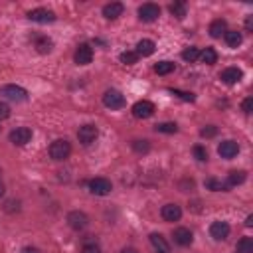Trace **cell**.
<instances>
[{"mask_svg":"<svg viewBox=\"0 0 253 253\" xmlns=\"http://www.w3.org/2000/svg\"><path fill=\"white\" fill-rule=\"evenodd\" d=\"M69 154H71V144H69V140L57 138V140L51 142V146H49V156H51L53 160H65Z\"/></svg>","mask_w":253,"mask_h":253,"instance_id":"obj_1","label":"cell"},{"mask_svg":"<svg viewBox=\"0 0 253 253\" xmlns=\"http://www.w3.org/2000/svg\"><path fill=\"white\" fill-rule=\"evenodd\" d=\"M103 105H105L107 109H111V111L123 109V107H125V95H123L121 91H117V89H107V91L103 93Z\"/></svg>","mask_w":253,"mask_h":253,"instance_id":"obj_2","label":"cell"},{"mask_svg":"<svg viewBox=\"0 0 253 253\" xmlns=\"http://www.w3.org/2000/svg\"><path fill=\"white\" fill-rule=\"evenodd\" d=\"M0 95L6 97V99H10V101H16V103H22V101L28 99V91L24 87L12 85V83L10 85H2L0 87Z\"/></svg>","mask_w":253,"mask_h":253,"instance_id":"obj_3","label":"cell"},{"mask_svg":"<svg viewBox=\"0 0 253 253\" xmlns=\"http://www.w3.org/2000/svg\"><path fill=\"white\" fill-rule=\"evenodd\" d=\"M67 223H69L71 229L83 231V229L89 225V217H87V213H83V211H79V210H73V211L67 213Z\"/></svg>","mask_w":253,"mask_h":253,"instance_id":"obj_4","label":"cell"},{"mask_svg":"<svg viewBox=\"0 0 253 253\" xmlns=\"http://www.w3.org/2000/svg\"><path fill=\"white\" fill-rule=\"evenodd\" d=\"M97 134H99V130H97V126L91 125V123L79 126V130H77V138H79V142H81L83 146H89L91 142H95Z\"/></svg>","mask_w":253,"mask_h":253,"instance_id":"obj_5","label":"cell"},{"mask_svg":"<svg viewBox=\"0 0 253 253\" xmlns=\"http://www.w3.org/2000/svg\"><path fill=\"white\" fill-rule=\"evenodd\" d=\"M160 16V6L158 4H152V2H146L138 8V18L140 22H154L156 18Z\"/></svg>","mask_w":253,"mask_h":253,"instance_id":"obj_6","label":"cell"},{"mask_svg":"<svg viewBox=\"0 0 253 253\" xmlns=\"http://www.w3.org/2000/svg\"><path fill=\"white\" fill-rule=\"evenodd\" d=\"M73 59H75L77 65H89L93 61V47L89 43H79L77 49H75Z\"/></svg>","mask_w":253,"mask_h":253,"instance_id":"obj_7","label":"cell"},{"mask_svg":"<svg viewBox=\"0 0 253 253\" xmlns=\"http://www.w3.org/2000/svg\"><path fill=\"white\" fill-rule=\"evenodd\" d=\"M89 190L95 196H107L113 190V184L107 178H93V180H89Z\"/></svg>","mask_w":253,"mask_h":253,"instance_id":"obj_8","label":"cell"},{"mask_svg":"<svg viewBox=\"0 0 253 253\" xmlns=\"http://www.w3.org/2000/svg\"><path fill=\"white\" fill-rule=\"evenodd\" d=\"M32 140V128L28 126H18L10 132V142H14L16 146H24Z\"/></svg>","mask_w":253,"mask_h":253,"instance_id":"obj_9","label":"cell"},{"mask_svg":"<svg viewBox=\"0 0 253 253\" xmlns=\"http://www.w3.org/2000/svg\"><path fill=\"white\" fill-rule=\"evenodd\" d=\"M132 115L136 119H148V117L154 115V105L150 101H144V99L142 101H136L132 105Z\"/></svg>","mask_w":253,"mask_h":253,"instance_id":"obj_10","label":"cell"},{"mask_svg":"<svg viewBox=\"0 0 253 253\" xmlns=\"http://www.w3.org/2000/svg\"><path fill=\"white\" fill-rule=\"evenodd\" d=\"M28 18L32 22H38V24H49L55 20V14L51 10H45V8H36L32 12H28Z\"/></svg>","mask_w":253,"mask_h":253,"instance_id":"obj_11","label":"cell"},{"mask_svg":"<svg viewBox=\"0 0 253 253\" xmlns=\"http://www.w3.org/2000/svg\"><path fill=\"white\" fill-rule=\"evenodd\" d=\"M210 235L215 239V241H223L227 235H229V223L227 221H213L210 225Z\"/></svg>","mask_w":253,"mask_h":253,"instance_id":"obj_12","label":"cell"},{"mask_svg":"<svg viewBox=\"0 0 253 253\" xmlns=\"http://www.w3.org/2000/svg\"><path fill=\"white\" fill-rule=\"evenodd\" d=\"M237 152H239V144L235 140H223L217 146V154L221 158H233V156H237Z\"/></svg>","mask_w":253,"mask_h":253,"instance_id":"obj_13","label":"cell"},{"mask_svg":"<svg viewBox=\"0 0 253 253\" xmlns=\"http://www.w3.org/2000/svg\"><path fill=\"white\" fill-rule=\"evenodd\" d=\"M241 77H243V71H241L239 67H225V69L219 73V79H221L223 83H227V85L237 83Z\"/></svg>","mask_w":253,"mask_h":253,"instance_id":"obj_14","label":"cell"},{"mask_svg":"<svg viewBox=\"0 0 253 253\" xmlns=\"http://www.w3.org/2000/svg\"><path fill=\"white\" fill-rule=\"evenodd\" d=\"M160 213H162V217L166 221H178L182 217V208L178 204H166V206H162Z\"/></svg>","mask_w":253,"mask_h":253,"instance_id":"obj_15","label":"cell"},{"mask_svg":"<svg viewBox=\"0 0 253 253\" xmlns=\"http://www.w3.org/2000/svg\"><path fill=\"white\" fill-rule=\"evenodd\" d=\"M174 241L178 245H182V247H188V245H192L194 235H192V231L188 227H178V229H174Z\"/></svg>","mask_w":253,"mask_h":253,"instance_id":"obj_16","label":"cell"},{"mask_svg":"<svg viewBox=\"0 0 253 253\" xmlns=\"http://www.w3.org/2000/svg\"><path fill=\"white\" fill-rule=\"evenodd\" d=\"M123 10H125V6L121 2H111V4H105L103 6V16L107 20H117L123 14Z\"/></svg>","mask_w":253,"mask_h":253,"instance_id":"obj_17","label":"cell"},{"mask_svg":"<svg viewBox=\"0 0 253 253\" xmlns=\"http://www.w3.org/2000/svg\"><path fill=\"white\" fill-rule=\"evenodd\" d=\"M154 49H156V43L152 42V40H140L138 43H136V55L138 57H148V55H152L154 53Z\"/></svg>","mask_w":253,"mask_h":253,"instance_id":"obj_18","label":"cell"},{"mask_svg":"<svg viewBox=\"0 0 253 253\" xmlns=\"http://www.w3.org/2000/svg\"><path fill=\"white\" fill-rule=\"evenodd\" d=\"M150 243L156 249V253H170V245L160 233H150Z\"/></svg>","mask_w":253,"mask_h":253,"instance_id":"obj_19","label":"cell"},{"mask_svg":"<svg viewBox=\"0 0 253 253\" xmlns=\"http://www.w3.org/2000/svg\"><path fill=\"white\" fill-rule=\"evenodd\" d=\"M210 36L211 38H221L225 32H227V24H225V20H221V18H217V20H213L211 24H210Z\"/></svg>","mask_w":253,"mask_h":253,"instance_id":"obj_20","label":"cell"},{"mask_svg":"<svg viewBox=\"0 0 253 253\" xmlns=\"http://www.w3.org/2000/svg\"><path fill=\"white\" fill-rule=\"evenodd\" d=\"M34 45H36V49H38L40 53H49L51 47H53V42H51L47 36H36V38H34Z\"/></svg>","mask_w":253,"mask_h":253,"instance_id":"obj_21","label":"cell"},{"mask_svg":"<svg viewBox=\"0 0 253 253\" xmlns=\"http://www.w3.org/2000/svg\"><path fill=\"white\" fill-rule=\"evenodd\" d=\"M223 38H225V43H227L229 47H237V45H241V42H243L241 32H235V30H227V32L223 34Z\"/></svg>","mask_w":253,"mask_h":253,"instance_id":"obj_22","label":"cell"},{"mask_svg":"<svg viewBox=\"0 0 253 253\" xmlns=\"http://www.w3.org/2000/svg\"><path fill=\"white\" fill-rule=\"evenodd\" d=\"M202 63H206V65H213L215 61H217V51L213 49V47H206L204 51H200V57H198Z\"/></svg>","mask_w":253,"mask_h":253,"instance_id":"obj_23","label":"cell"},{"mask_svg":"<svg viewBox=\"0 0 253 253\" xmlns=\"http://www.w3.org/2000/svg\"><path fill=\"white\" fill-rule=\"evenodd\" d=\"M245 178H247V174L243 172V170H231L229 174H227V186H237V184H243L245 182Z\"/></svg>","mask_w":253,"mask_h":253,"instance_id":"obj_24","label":"cell"},{"mask_svg":"<svg viewBox=\"0 0 253 253\" xmlns=\"http://www.w3.org/2000/svg\"><path fill=\"white\" fill-rule=\"evenodd\" d=\"M206 188L211 190V192H227L229 186H227L225 182L217 180V178H208V180H206Z\"/></svg>","mask_w":253,"mask_h":253,"instance_id":"obj_25","label":"cell"},{"mask_svg":"<svg viewBox=\"0 0 253 253\" xmlns=\"http://www.w3.org/2000/svg\"><path fill=\"white\" fill-rule=\"evenodd\" d=\"M168 10H170L172 16H176L178 20H182V18L186 16V2H172V4L168 6Z\"/></svg>","mask_w":253,"mask_h":253,"instance_id":"obj_26","label":"cell"},{"mask_svg":"<svg viewBox=\"0 0 253 253\" xmlns=\"http://www.w3.org/2000/svg\"><path fill=\"white\" fill-rule=\"evenodd\" d=\"M154 71H156L158 75H168V73L174 71V63H172V61H158V63L154 65Z\"/></svg>","mask_w":253,"mask_h":253,"instance_id":"obj_27","label":"cell"},{"mask_svg":"<svg viewBox=\"0 0 253 253\" xmlns=\"http://www.w3.org/2000/svg\"><path fill=\"white\" fill-rule=\"evenodd\" d=\"M154 130H156V132H166V134H174V132L178 130V125H176V123H158V125L154 126Z\"/></svg>","mask_w":253,"mask_h":253,"instance_id":"obj_28","label":"cell"},{"mask_svg":"<svg viewBox=\"0 0 253 253\" xmlns=\"http://www.w3.org/2000/svg\"><path fill=\"white\" fill-rule=\"evenodd\" d=\"M237 251L239 253H253V239L251 237H241L237 243Z\"/></svg>","mask_w":253,"mask_h":253,"instance_id":"obj_29","label":"cell"},{"mask_svg":"<svg viewBox=\"0 0 253 253\" xmlns=\"http://www.w3.org/2000/svg\"><path fill=\"white\" fill-rule=\"evenodd\" d=\"M132 150L136 152V154H146L148 150H150V144H148V140H134L132 142Z\"/></svg>","mask_w":253,"mask_h":253,"instance_id":"obj_30","label":"cell"},{"mask_svg":"<svg viewBox=\"0 0 253 253\" xmlns=\"http://www.w3.org/2000/svg\"><path fill=\"white\" fill-rule=\"evenodd\" d=\"M200 57V51H198V47H186L184 51H182V59H186V61H196Z\"/></svg>","mask_w":253,"mask_h":253,"instance_id":"obj_31","label":"cell"},{"mask_svg":"<svg viewBox=\"0 0 253 253\" xmlns=\"http://www.w3.org/2000/svg\"><path fill=\"white\" fill-rule=\"evenodd\" d=\"M136 59H138L136 51H123V53H121V61H123V63H126V65L136 63Z\"/></svg>","mask_w":253,"mask_h":253,"instance_id":"obj_32","label":"cell"},{"mask_svg":"<svg viewBox=\"0 0 253 253\" xmlns=\"http://www.w3.org/2000/svg\"><path fill=\"white\" fill-rule=\"evenodd\" d=\"M192 152H194V156H196V160H200V162H204V160H208V152H206V148H204V146H200V144H196V146L192 148Z\"/></svg>","mask_w":253,"mask_h":253,"instance_id":"obj_33","label":"cell"},{"mask_svg":"<svg viewBox=\"0 0 253 253\" xmlns=\"http://www.w3.org/2000/svg\"><path fill=\"white\" fill-rule=\"evenodd\" d=\"M200 134H202L204 138H211V136H215V134H217V126L208 125V126H204V128L200 130Z\"/></svg>","mask_w":253,"mask_h":253,"instance_id":"obj_34","label":"cell"},{"mask_svg":"<svg viewBox=\"0 0 253 253\" xmlns=\"http://www.w3.org/2000/svg\"><path fill=\"white\" fill-rule=\"evenodd\" d=\"M241 111H243L245 115H249V113L253 111V97H247V99H243V103H241Z\"/></svg>","mask_w":253,"mask_h":253,"instance_id":"obj_35","label":"cell"},{"mask_svg":"<svg viewBox=\"0 0 253 253\" xmlns=\"http://www.w3.org/2000/svg\"><path fill=\"white\" fill-rule=\"evenodd\" d=\"M174 95H178L180 99H184V101H194V93H188V91H178V89H170Z\"/></svg>","mask_w":253,"mask_h":253,"instance_id":"obj_36","label":"cell"},{"mask_svg":"<svg viewBox=\"0 0 253 253\" xmlns=\"http://www.w3.org/2000/svg\"><path fill=\"white\" fill-rule=\"evenodd\" d=\"M6 211H20V202L18 200H10V202H6V208H4Z\"/></svg>","mask_w":253,"mask_h":253,"instance_id":"obj_37","label":"cell"},{"mask_svg":"<svg viewBox=\"0 0 253 253\" xmlns=\"http://www.w3.org/2000/svg\"><path fill=\"white\" fill-rule=\"evenodd\" d=\"M8 117H10V107L0 101V121H4V119H8Z\"/></svg>","mask_w":253,"mask_h":253,"instance_id":"obj_38","label":"cell"},{"mask_svg":"<svg viewBox=\"0 0 253 253\" xmlns=\"http://www.w3.org/2000/svg\"><path fill=\"white\" fill-rule=\"evenodd\" d=\"M81 253H101V249H99L95 243H87V245H83Z\"/></svg>","mask_w":253,"mask_h":253,"instance_id":"obj_39","label":"cell"},{"mask_svg":"<svg viewBox=\"0 0 253 253\" xmlns=\"http://www.w3.org/2000/svg\"><path fill=\"white\" fill-rule=\"evenodd\" d=\"M245 28L251 32L253 30V16H247V20H245Z\"/></svg>","mask_w":253,"mask_h":253,"instance_id":"obj_40","label":"cell"},{"mask_svg":"<svg viewBox=\"0 0 253 253\" xmlns=\"http://www.w3.org/2000/svg\"><path fill=\"white\" fill-rule=\"evenodd\" d=\"M22 253H40V249H36V247H24Z\"/></svg>","mask_w":253,"mask_h":253,"instance_id":"obj_41","label":"cell"},{"mask_svg":"<svg viewBox=\"0 0 253 253\" xmlns=\"http://www.w3.org/2000/svg\"><path fill=\"white\" fill-rule=\"evenodd\" d=\"M121 253H138V251H136L134 247H125V249H123Z\"/></svg>","mask_w":253,"mask_h":253,"instance_id":"obj_42","label":"cell"},{"mask_svg":"<svg viewBox=\"0 0 253 253\" xmlns=\"http://www.w3.org/2000/svg\"><path fill=\"white\" fill-rule=\"evenodd\" d=\"M245 225H247V227H251V225H253V215H247V219H245Z\"/></svg>","mask_w":253,"mask_h":253,"instance_id":"obj_43","label":"cell"},{"mask_svg":"<svg viewBox=\"0 0 253 253\" xmlns=\"http://www.w3.org/2000/svg\"><path fill=\"white\" fill-rule=\"evenodd\" d=\"M4 190H6V188H4V184H2V182H0V198H2V196H4Z\"/></svg>","mask_w":253,"mask_h":253,"instance_id":"obj_44","label":"cell"},{"mask_svg":"<svg viewBox=\"0 0 253 253\" xmlns=\"http://www.w3.org/2000/svg\"><path fill=\"white\" fill-rule=\"evenodd\" d=\"M0 128H2V126H0Z\"/></svg>","mask_w":253,"mask_h":253,"instance_id":"obj_45","label":"cell"}]
</instances>
